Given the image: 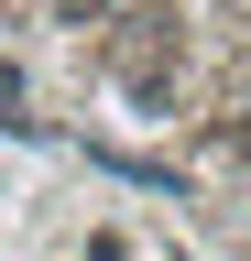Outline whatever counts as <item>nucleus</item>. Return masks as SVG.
Masks as SVG:
<instances>
[{
	"instance_id": "obj_1",
	"label": "nucleus",
	"mask_w": 251,
	"mask_h": 261,
	"mask_svg": "<svg viewBox=\"0 0 251 261\" xmlns=\"http://www.w3.org/2000/svg\"><path fill=\"white\" fill-rule=\"evenodd\" d=\"M120 11V0H66V22H109Z\"/></svg>"
}]
</instances>
